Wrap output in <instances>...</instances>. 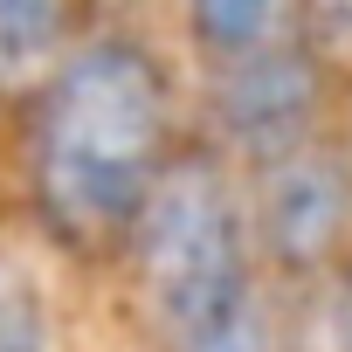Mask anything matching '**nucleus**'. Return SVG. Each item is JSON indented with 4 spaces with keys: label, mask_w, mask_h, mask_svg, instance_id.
Masks as SVG:
<instances>
[{
    "label": "nucleus",
    "mask_w": 352,
    "mask_h": 352,
    "mask_svg": "<svg viewBox=\"0 0 352 352\" xmlns=\"http://www.w3.org/2000/svg\"><path fill=\"white\" fill-rule=\"evenodd\" d=\"M118 8H124V0H118Z\"/></svg>",
    "instance_id": "f8f14e48"
},
{
    "label": "nucleus",
    "mask_w": 352,
    "mask_h": 352,
    "mask_svg": "<svg viewBox=\"0 0 352 352\" xmlns=\"http://www.w3.org/2000/svg\"><path fill=\"white\" fill-rule=\"evenodd\" d=\"M0 352H56V304L42 270L0 242Z\"/></svg>",
    "instance_id": "0eeeda50"
},
{
    "label": "nucleus",
    "mask_w": 352,
    "mask_h": 352,
    "mask_svg": "<svg viewBox=\"0 0 352 352\" xmlns=\"http://www.w3.org/2000/svg\"><path fill=\"white\" fill-rule=\"evenodd\" d=\"M345 124V63L324 56L304 28L208 69V124L201 138H214L242 173L297 152L304 138Z\"/></svg>",
    "instance_id": "7ed1b4c3"
},
{
    "label": "nucleus",
    "mask_w": 352,
    "mask_h": 352,
    "mask_svg": "<svg viewBox=\"0 0 352 352\" xmlns=\"http://www.w3.org/2000/svg\"><path fill=\"white\" fill-rule=\"evenodd\" d=\"M173 14H180V35H187V56L208 69L276 42L297 28V0H173Z\"/></svg>",
    "instance_id": "39448f33"
},
{
    "label": "nucleus",
    "mask_w": 352,
    "mask_h": 352,
    "mask_svg": "<svg viewBox=\"0 0 352 352\" xmlns=\"http://www.w3.org/2000/svg\"><path fill=\"white\" fill-rule=\"evenodd\" d=\"M318 331H324V352H352V256L318 283Z\"/></svg>",
    "instance_id": "1a4fd4ad"
},
{
    "label": "nucleus",
    "mask_w": 352,
    "mask_h": 352,
    "mask_svg": "<svg viewBox=\"0 0 352 352\" xmlns=\"http://www.w3.org/2000/svg\"><path fill=\"white\" fill-rule=\"evenodd\" d=\"M118 263L131 276V311L159 352H180L221 318H235L270 283L256 263L242 166L214 138L187 131L180 152L166 159L159 187L145 194Z\"/></svg>",
    "instance_id": "f03ea898"
},
{
    "label": "nucleus",
    "mask_w": 352,
    "mask_h": 352,
    "mask_svg": "<svg viewBox=\"0 0 352 352\" xmlns=\"http://www.w3.org/2000/svg\"><path fill=\"white\" fill-rule=\"evenodd\" d=\"M83 28V0H0V104H14Z\"/></svg>",
    "instance_id": "423d86ee"
},
{
    "label": "nucleus",
    "mask_w": 352,
    "mask_h": 352,
    "mask_svg": "<svg viewBox=\"0 0 352 352\" xmlns=\"http://www.w3.org/2000/svg\"><path fill=\"white\" fill-rule=\"evenodd\" d=\"M283 297H290V290L263 283V290H256L235 318H221L214 331H201V338H194V345H180V352H304Z\"/></svg>",
    "instance_id": "6e6552de"
},
{
    "label": "nucleus",
    "mask_w": 352,
    "mask_h": 352,
    "mask_svg": "<svg viewBox=\"0 0 352 352\" xmlns=\"http://www.w3.org/2000/svg\"><path fill=\"white\" fill-rule=\"evenodd\" d=\"M256 263L276 290H318L352 256V131L331 124L297 152L242 173Z\"/></svg>",
    "instance_id": "20e7f679"
},
{
    "label": "nucleus",
    "mask_w": 352,
    "mask_h": 352,
    "mask_svg": "<svg viewBox=\"0 0 352 352\" xmlns=\"http://www.w3.org/2000/svg\"><path fill=\"white\" fill-rule=\"evenodd\" d=\"M180 138L187 118L166 49L124 14L76 28L14 97V187L28 228L69 263H118Z\"/></svg>",
    "instance_id": "f257e3e1"
},
{
    "label": "nucleus",
    "mask_w": 352,
    "mask_h": 352,
    "mask_svg": "<svg viewBox=\"0 0 352 352\" xmlns=\"http://www.w3.org/2000/svg\"><path fill=\"white\" fill-rule=\"evenodd\" d=\"M345 131H352V63H345Z\"/></svg>",
    "instance_id": "9b49d317"
},
{
    "label": "nucleus",
    "mask_w": 352,
    "mask_h": 352,
    "mask_svg": "<svg viewBox=\"0 0 352 352\" xmlns=\"http://www.w3.org/2000/svg\"><path fill=\"white\" fill-rule=\"evenodd\" d=\"M297 28H304L324 56L352 63V0H297Z\"/></svg>",
    "instance_id": "9d476101"
}]
</instances>
